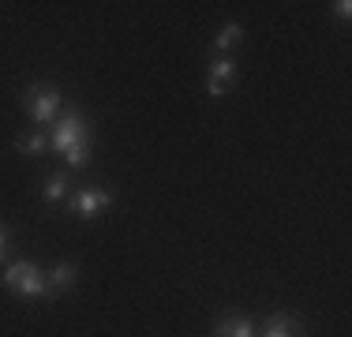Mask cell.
Instances as JSON below:
<instances>
[{
    "label": "cell",
    "instance_id": "277c9868",
    "mask_svg": "<svg viewBox=\"0 0 352 337\" xmlns=\"http://www.w3.org/2000/svg\"><path fill=\"white\" fill-rule=\"evenodd\" d=\"M113 206V195H109L105 188H82L79 195L72 199V210L79 217H98L102 210H109Z\"/></svg>",
    "mask_w": 352,
    "mask_h": 337
},
{
    "label": "cell",
    "instance_id": "9c48e42d",
    "mask_svg": "<svg viewBox=\"0 0 352 337\" xmlns=\"http://www.w3.org/2000/svg\"><path fill=\"white\" fill-rule=\"evenodd\" d=\"M217 337H255L248 318H221L217 323Z\"/></svg>",
    "mask_w": 352,
    "mask_h": 337
},
{
    "label": "cell",
    "instance_id": "7a4b0ae2",
    "mask_svg": "<svg viewBox=\"0 0 352 337\" xmlns=\"http://www.w3.org/2000/svg\"><path fill=\"white\" fill-rule=\"evenodd\" d=\"M4 285L15 292V296H34V300H41V296H49V285H45V274L34 266V263H12L4 270Z\"/></svg>",
    "mask_w": 352,
    "mask_h": 337
},
{
    "label": "cell",
    "instance_id": "8992f818",
    "mask_svg": "<svg viewBox=\"0 0 352 337\" xmlns=\"http://www.w3.org/2000/svg\"><path fill=\"white\" fill-rule=\"evenodd\" d=\"M75 277H79V270H75L72 263H60V266H53L45 274V285H49V296L53 292H68L72 285H75Z\"/></svg>",
    "mask_w": 352,
    "mask_h": 337
},
{
    "label": "cell",
    "instance_id": "6da1fadb",
    "mask_svg": "<svg viewBox=\"0 0 352 337\" xmlns=\"http://www.w3.org/2000/svg\"><path fill=\"white\" fill-rule=\"evenodd\" d=\"M49 146L60 150L68 168H82L87 157H90V124H87V116H82L79 109H64L60 120H56V128H53Z\"/></svg>",
    "mask_w": 352,
    "mask_h": 337
},
{
    "label": "cell",
    "instance_id": "52a82bcc",
    "mask_svg": "<svg viewBox=\"0 0 352 337\" xmlns=\"http://www.w3.org/2000/svg\"><path fill=\"white\" fill-rule=\"evenodd\" d=\"M266 337H304V330H300V323H296L292 315L278 311V315L266 323Z\"/></svg>",
    "mask_w": 352,
    "mask_h": 337
},
{
    "label": "cell",
    "instance_id": "4fadbf2b",
    "mask_svg": "<svg viewBox=\"0 0 352 337\" xmlns=\"http://www.w3.org/2000/svg\"><path fill=\"white\" fill-rule=\"evenodd\" d=\"M4 251H8V229L0 225V259H4Z\"/></svg>",
    "mask_w": 352,
    "mask_h": 337
},
{
    "label": "cell",
    "instance_id": "7c38bea8",
    "mask_svg": "<svg viewBox=\"0 0 352 337\" xmlns=\"http://www.w3.org/2000/svg\"><path fill=\"white\" fill-rule=\"evenodd\" d=\"M333 8H338V15H341V19H349V15H352V4H349V0H338Z\"/></svg>",
    "mask_w": 352,
    "mask_h": 337
},
{
    "label": "cell",
    "instance_id": "5b68a950",
    "mask_svg": "<svg viewBox=\"0 0 352 337\" xmlns=\"http://www.w3.org/2000/svg\"><path fill=\"white\" fill-rule=\"evenodd\" d=\"M232 83H236V61H232V56L214 61L210 72H206V90H210V98H221Z\"/></svg>",
    "mask_w": 352,
    "mask_h": 337
},
{
    "label": "cell",
    "instance_id": "3957f363",
    "mask_svg": "<svg viewBox=\"0 0 352 337\" xmlns=\"http://www.w3.org/2000/svg\"><path fill=\"white\" fill-rule=\"evenodd\" d=\"M27 109L34 116V124H53L56 113H60V90L45 87V83L27 87Z\"/></svg>",
    "mask_w": 352,
    "mask_h": 337
},
{
    "label": "cell",
    "instance_id": "30bf717a",
    "mask_svg": "<svg viewBox=\"0 0 352 337\" xmlns=\"http://www.w3.org/2000/svg\"><path fill=\"white\" fill-rule=\"evenodd\" d=\"M64 195H68V176H64V173H53V176L45 180V188H41V199H45V202H60Z\"/></svg>",
    "mask_w": 352,
    "mask_h": 337
},
{
    "label": "cell",
    "instance_id": "8fae6325",
    "mask_svg": "<svg viewBox=\"0 0 352 337\" xmlns=\"http://www.w3.org/2000/svg\"><path fill=\"white\" fill-rule=\"evenodd\" d=\"M240 38H244V27H240V23H229V27L217 34V49H221V53H232V49L240 45Z\"/></svg>",
    "mask_w": 352,
    "mask_h": 337
},
{
    "label": "cell",
    "instance_id": "ba28073f",
    "mask_svg": "<svg viewBox=\"0 0 352 337\" xmlns=\"http://www.w3.org/2000/svg\"><path fill=\"white\" fill-rule=\"evenodd\" d=\"M15 150H19V154H45V150H49V139H45L41 131L19 135V139H15Z\"/></svg>",
    "mask_w": 352,
    "mask_h": 337
}]
</instances>
